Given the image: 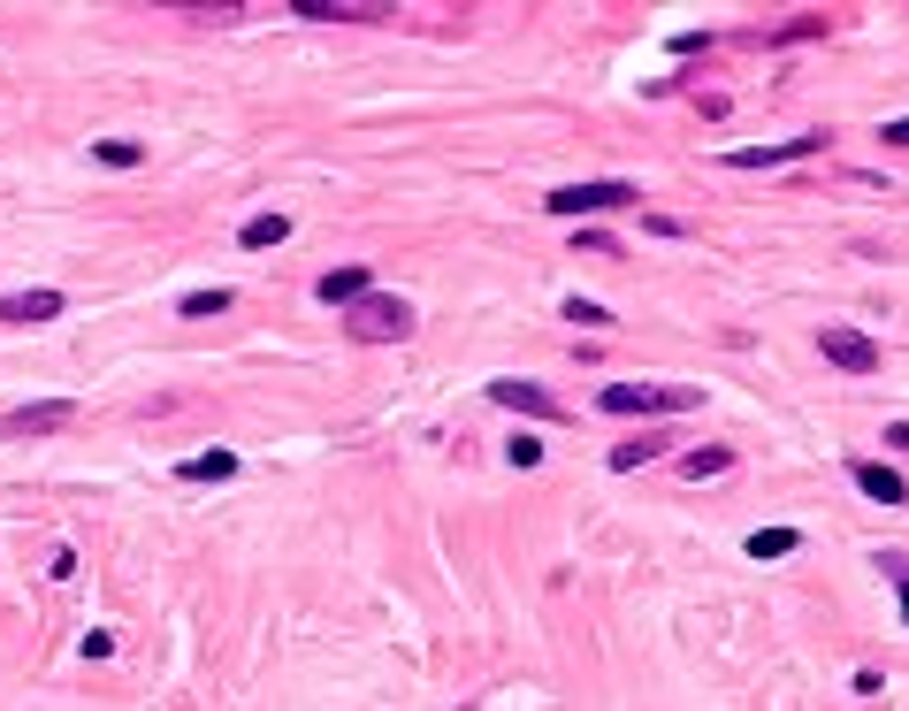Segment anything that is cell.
<instances>
[{"mask_svg":"<svg viewBox=\"0 0 909 711\" xmlns=\"http://www.w3.org/2000/svg\"><path fill=\"white\" fill-rule=\"evenodd\" d=\"M605 413H696L703 382H605Z\"/></svg>","mask_w":909,"mask_h":711,"instance_id":"6da1fadb","label":"cell"},{"mask_svg":"<svg viewBox=\"0 0 909 711\" xmlns=\"http://www.w3.org/2000/svg\"><path fill=\"white\" fill-rule=\"evenodd\" d=\"M634 199H642L634 184L605 177V184H558L543 207H551V214H566V222H581V214H611V207H634Z\"/></svg>","mask_w":909,"mask_h":711,"instance_id":"7a4b0ae2","label":"cell"},{"mask_svg":"<svg viewBox=\"0 0 909 711\" xmlns=\"http://www.w3.org/2000/svg\"><path fill=\"white\" fill-rule=\"evenodd\" d=\"M406 330H413V307H406V299L367 291V299L352 307V337H359V345H390V337H406Z\"/></svg>","mask_w":909,"mask_h":711,"instance_id":"3957f363","label":"cell"},{"mask_svg":"<svg viewBox=\"0 0 909 711\" xmlns=\"http://www.w3.org/2000/svg\"><path fill=\"white\" fill-rule=\"evenodd\" d=\"M818 353L833 359V367H849V375H872V367H879V345H872L864 330H841V322L818 330Z\"/></svg>","mask_w":909,"mask_h":711,"instance_id":"277c9868","label":"cell"},{"mask_svg":"<svg viewBox=\"0 0 909 711\" xmlns=\"http://www.w3.org/2000/svg\"><path fill=\"white\" fill-rule=\"evenodd\" d=\"M489 398H497V406H512V413H535V421H558V413H566L543 382H520V375H497V382H489Z\"/></svg>","mask_w":909,"mask_h":711,"instance_id":"5b68a950","label":"cell"},{"mask_svg":"<svg viewBox=\"0 0 909 711\" xmlns=\"http://www.w3.org/2000/svg\"><path fill=\"white\" fill-rule=\"evenodd\" d=\"M77 421V406L69 398H46V406H15L8 421H0V436H54V429H69Z\"/></svg>","mask_w":909,"mask_h":711,"instance_id":"8992f818","label":"cell"},{"mask_svg":"<svg viewBox=\"0 0 909 711\" xmlns=\"http://www.w3.org/2000/svg\"><path fill=\"white\" fill-rule=\"evenodd\" d=\"M825 138L810 131V138H779V146H734L727 154V169H779V162H802V154H818Z\"/></svg>","mask_w":909,"mask_h":711,"instance_id":"52a82bcc","label":"cell"},{"mask_svg":"<svg viewBox=\"0 0 909 711\" xmlns=\"http://www.w3.org/2000/svg\"><path fill=\"white\" fill-rule=\"evenodd\" d=\"M62 307H69L62 291H15V299H0V322L8 330H31V322H54Z\"/></svg>","mask_w":909,"mask_h":711,"instance_id":"ba28073f","label":"cell"},{"mask_svg":"<svg viewBox=\"0 0 909 711\" xmlns=\"http://www.w3.org/2000/svg\"><path fill=\"white\" fill-rule=\"evenodd\" d=\"M367 291H375V276H367V268H329V276L313 284V299H321V307H359Z\"/></svg>","mask_w":909,"mask_h":711,"instance_id":"9c48e42d","label":"cell"},{"mask_svg":"<svg viewBox=\"0 0 909 711\" xmlns=\"http://www.w3.org/2000/svg\"><path fill=\"white\" fill-rule=\"evenodd\" d=\"M856 490H864L872 506H902V498H909L902 475H895V467H879V459H864V467H856Z\"/></svg>","mask_w":909,"mask_h":711,"instance_id":"30bf717a","label":"cell"},{"mask_svg":"<svg viewBox=\"0 0 909 711\" xmlns=\"http://www.w3.org/2000/svg\"><path fill=\"white\" fill-rule=\"evenodd\" d=\"M284 237H291V214H253V222L237 230L245 253H268V245H284Z\"/></svg>","mask_w":909,"mask_h":711,"instance_id":"8fae6325","label":"cell"},{"mask_svg":"<svg viewBox=\"0 0 909 711\" xmlns=\"http://www.w3.org/2000/svg\"><path fill=\"white\" fill-rule=\"evenodd\" d=\"M230 475H237L230 452H199V459H184V482H230Z\"/></svg>","mask_w":909,"mask_h":711,"instance_id":"7c38bea8","label":"cell"},{"mask_svg":"<svg viewBox=\"0 0 909 711\" xmlns=\"http://www.w3.org/2000/svg\"><path fill=\"white\" fill-rule=\"evenodd\" d=\"M727 467H734V452H727V444H711V452H688V459H680V475H688V482H703V475H727Z\"/></svg>","mask_w":909,"mask_h":711,"instance_id":"4fadbf2b","label":"cell"},{"mask_svg":"<svg viewBox=\"0 0 909 711\" xmlns=\"http://www.w3.org/2000/svg\"><path fill=\"white\" fill-rule=\"evenodd\" d=\"M92 154H100L108 169H138V162H146V146H138V138H100Z\"/></svg>","mask_w":909,"mask_h":711,"instance_id":"5bb4252c","label":"cell"},{"mask_svg":"<svg viewBox=\"0 0 909 711\" xmlns=\"http://www.w3.org/2000/svg\"><path fill=\"white\" fill-rule=\"evenodd\" d=\"M795 543H802L795 529H757V535H750V558H787Z\"/></svg>","mask_w":909,"mask_h":711,"instance_id":"9a60e30c","label":"cell"},{"mask_svg":"<svg viewBox=\"0 0 909 711\" xmlns=\"http://www.w3.org/2000/svg\"><path fill=\"white\" fill-rule=\"evenodd\" d=\"M184 314H191V322H207V314H230V291H222V284H214V291H191V299H184Z\"/></svg>","mask_w":909,"mask_h":711,"instance_id":"2e32d148","label":"cell"},{"mask_svg":"<svg viewBox=\"0 0 909 711\" xmlns=\"http://www.w3.org/2000/svg\"><path fill=\"white\" fill-rule=\"evenodd\" d=\"M657 452H665L657 436H634V444H619V452H611V467L627 475V467H642V459H657Z\"/></svg>","mask_w":909,"mask_h":711,"instance_id":"e0dca14e","label":"cell"},{"mask_svg":"<svg viewBox=\"0 0 909 711\" xmlns=\"http://www.w3.org/2000/svg\"><path fill=\"white\" fill-rule=\"evenodd\" d=\"M566 322H581V330H611V307H597V299H566Z\"/></svg>","mask_w":909,"mask_h":711,"instance_id":"ac0fdd59","label":"cell"},{"mask_svg":"<svg viewBox=\"0 0 909 711\" xmlns=\"http://www.w3.org/2000/svg\"><path fill=\"white\" fill-rule=\"evenodd\" d=\"M505 459H512V467H543V444H535V436H512Z\"/></svg>","mask_w":909,"mask_h":711,"instance_id":"d6986e66","label":"cell"},{"mask_svg":"<svg viewBox=\"0 0 909 711\" xmlns=\"http://www.w3.org/2000/svg\"><path fill=\"white\" fill-rule=\"evenodd\" d=\"M291 15H367V8H344V0H291Z\"/></svg>","mask_w":909,"mask_h":711,"instance_id":"ffe728a7","label":"cell"},{"mask_svg":"<svg viewBox=\"0 0 909 711\" xmlns=\"http://www.w3.org/2000/svg\"><path fill=\"white\" fill-rule=\"evenodd\" d=\"M879 138H887V146H909V115H902V123H887Z\"/></svg>","mask_w":909,"mask_h":711,"instance_id":"44dd1931","label":"cell"},{"mask_svg":"<svg viewBox=\"0 0 909 711\" xmlns=\"http://www.w3.org/2000/svg\"><path fill=\"white\" fill-rule=\"evenodd\" d=\"M902 620H909V574H902Z\"/></svg>","mask_w":909,"mask_h":711,"instance_id":"7402d4cb","label":"cell"}]
</instances>
